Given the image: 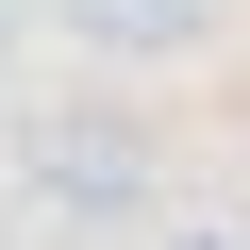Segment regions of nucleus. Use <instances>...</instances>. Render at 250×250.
Segmentation results:
<instances>
[{
  "label": "nucleus",
  "instance_id": "obj_1",
  "mask_svg": "<svg viewBox=\"0 0 250 250\" xmlns=\"http://www.w3.org/2000/svg\"><path fill=\"white\" fill-rule=\"evenodd\" d=\"M34 200H50V217H150V117L67 100L50 134H34Z\"/></svg>",
  "mask_w": 250,
  "mask_h": 250
},
{
  "label": "nucleus",
  "instance_id": "obj_2",
  "mask_svg": "<svg viewBox=\"0 0 250 250\" xmlns=\"http://www.w3.org/2000/svg\"><path fill=\"white\" fill-rule=\"evenodd\" d=\"M67 34H83V50H184L200 0H67Z\"/></svg>",
  "mask_w": 250,
  "mask_h": 250
},
{
  "label": "nucleus",
  "instance_id": "obj_3",
  "mask_svg": "<svg viewBox=\"0 0 250 250\" xmlns=\"http://www.w3.org/2000/svg\"><path fill=\"white\" fill-rule=\"evenodd\" d=\"M167 250H250V233H167Z\"/></svg>",
  "mask_w": 250,
  "mask_h": 250
}]
</instances>
